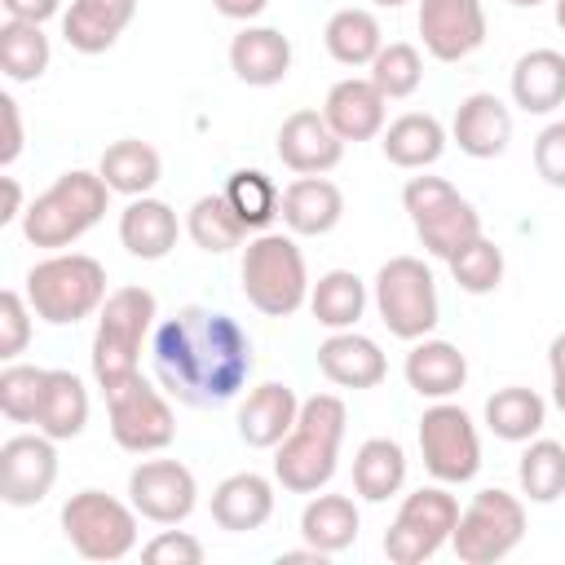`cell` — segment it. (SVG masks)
Here are the masks:
<instances>
[{"instance_id": "1", "label": "cell", "mask_w": 565, "mask_h": 565, "mask_svg": "<svg viewBox=\"0 0 565 565\" xmlns=\"http://www.w3.org/2000/svg\"><path fill=\"white\" fill-rule=\"evenodd\" d=\"M150 358L163 393L194 411L234 402L256 366L252 335L238 327V318L207 305H185L163 318L150 335Z\"/></svg>"}, {"instance_id": "2", "label": "cell", "mask_w": 565, "mask_h": 565, "mask_svg": "<svg viewBox=\"0 0 565 565\" xmlns=\"http://www.w3.org/2000/svg\"><path fill=\"white\" fill-rule=\"evenodd\" d=\"M349 411L335 393H313L300 402V415L291 433L274 446V481L291 494H318L340 468V441H344Z\"/></svg>"}, {"instance_id": "3", "label": "cell", "mask_w": 565, "mask_h": 565, "mask_svg": "<svg viewBox=\"0 0 565 565\" xmlns=\"http://www.w3.org/2000/svg\"><path fill=\"white\" fill-rule=\"evenodd\" d=\"M106 203H110V185L102 181V172L71 168L44 194L31 199V207L22 212V238L31 247L62 252L106 216Z\"/></svg>"}, {"instance_id": "4", "label": "cell", "mask_w": 565, "mask_h": 565, "mask_svg": "<svg viewBox=\"0 0 565 565\" xmlns=\"http://www.w3.org/2000/svg\"><path fill=\"white\" fill-rule=\"evenodd\" d=\"M159 318V300L146 287H115L97 309L93 331V380L102 393L119 388L141 371V344L150 340Z\"/></svg>"}, {"instance_id": "5", "label": "cell", "mask_w": 565, "mask_h": 565, "mask_svg": "<svg viewBox=\"0 0 565 565\" xmlns=\"http://www.w3.org/2000/svg\"><path fill=\"white\" fill-rule=\"evenodd\" d=\"M243 296L252 309H260L265 318H291L300 305H309V269H305V252L296 243V234L287 230H260L247 247H243Z\"/></svg>"}, {"instance_id": "6", "label": "cell", "mask_w": 565, "mask_h": 565, "mask_svg": "<svg viewBox=\"0 0 565 565\" xmlns=\"http://www.w3.org/2000/svg\"><path fill=\"white\" fill-rule=\"evenodd\" d=\"M106 265L84 252H49L26 269V300L49 327H75L106 300Z\"/></svg>"}, {"instance_id": "7", "label": "cell", "mask_w": 565, "mask_h": 565, "mask_svg": "<svg viewBox=\"0 0 565 565\" xmlns=\"http://www.w3.org/2000/svg\"><path fill=\"white\" fill-rule=\"evenodd\" d=\"M375 313L388 327V335L415 344L424 335H433L437 318H441V300H437V278L419 256H388L375 274Z\"/></svg>"}, {"instance_id": "8", "label": "cell", "mask_w": 565, "mask_h": 565, "mask_svg": "<svg viewBox=\"0 0 565 565\" xmlns=\"http://www.w3.org/2000/svg\"><path fill=\"white\" fill-rule=\"evenodd\" d=\"M402 207L428 256L450 260L481 234V212L446 181V177H411L402 185Z\"/></svg>"}, {"instance_id": "9", "label": "cell", "mask_w": 565, "mask_h": 565, "mask_svg": "<svg viewBox=\"0 0 565 565\" xmlns=\"http://www.w3.org/2000/svg\"><path fill=\"white\" fill-rule=\"evenodd\" d=\"M525 539V503L512 490H477L472 503L459 512L450 547L463 565H494L508 561Z\"/></svg>"}, {"instance_id": "10", "label": "cell", "mask_w": 565, "mask_h": 565, "mask_svg": "<svg viewBox=\"0 0 565 565\" xmlns=\"http://www.w3.org/2000/svg\"><path fill=\"white\" fill-rule=\"evenodd\" d=\"M455 525H459V499L441 481L419 486L402 499L393 525L384 530V556L393 565H424L450 543Z\"/></svg>"}, {"instance_id": "11", "label": "cell", "mask_w": 565, "mask_h": 565, "mask_svg": "<svg viewBox=\"0 0 565 565\" xmlns=\"http://www.w3.org/2000/svg\"><path fill=\"white\" fill-rule=\"evenodd\" d=\"M137 508L106 494L79 490L62 503V534L84 561H124L137 547Z\"/></svg>"}, {"instance_id": "12", "label": "cell", "mask_w": 565, "mask_h": 565, "mask_svg": "<svg viewBox=\"0 0 565 565\" xmlns=\"http://www.w3.org/2000/svg\"><path fill=\"white\" fill-rule=\"evenodd\" d=\"M106 415H110L115 446L128 455H159L177 437V415L163 397V384L154 388L141 371L106 393Z\"/></svg>"}, {"instance_id": "13", "label": "cell", "mask_w": 565, "mask_h": 565, "mask_svg": "<svg viewBox=\"0 0 565 565\" xmlns=\"http://www.w3.org/2000/svg\"><path fill=\"white\" fill-rule=\"evenodd\" d=\"M419 459L433 481L441 486H463L481 472V433L463 406L433 402L419 415Z\"/></svg>"}, {"instance_id": "14", "label": "cell", "mask_w": 565, "mask_h": 565, "mask_svg": "<svg viewBox=\"0 0 565 565\" xmlns=\"http://www.w3.org/2000/svg\"><path fill=\"white\" fill-rule=\"evenodd\" d=\"M128 503L154 525H181L199 503V481L181 459H141L128 472Z\"/></svg>"}, {"instance_id": "15", "label": "cell", "mask_w": 565, "mask_h": 565, "mask_svg": "<svg viewBox=\"0 0 565 565\" xmlns=\"http://www.w3.org/2000/svg\"><path fill=\"white\" fill-rule=\"evenodd\" d=\"M57 481V441L49 433H18L0 446V499L9 508H35Z\"/></svg>"}, {"instance_id": "16", "label": "cell", "mask_w": 565, "mask_h": 565, "mask_svg": "<svg viewBox=\"0 0 565 565\" xmlns=\"http://www.w3.org/2000/svg\"><path fill=\"white\" fill-rule=\"evenodd\" d=\"M415 26L424 40V53L437 62H463L486 44L481 0H419Z\"/></svg>"}, {"instance_id": "17", "label": "cell", "mask_w": 565, "mask_h": 565, "mask_svg": "<svg viewBox=\"0 0 565 565\" xmlns=\"http://www.w3.org/2000/svg\"><path fill=\"white\" fill-rule=\"evenodd\" d=\"M274 150H278L282 168H291L296 177H327L344 159V141L335 137V128L327 124L322 110H291L278 124Z\"/></svg>"}, {"instance_id": "18", "label": "cell", "mask_w": 565, "mask_h": 565, "mask_svg": "<svg viewBox=\"0 0 565 565\" xmlns=\"http://www.w3.org/2000/svg\"><path fill=\"white\" fill-rule=\"evenodd\" d=\"M322 115L327 124L335 128L340 141H371L384 132V115H388V97L371 84V75H349V79H335L327 102H322Z\"/></svg>"}, {"instance_id": "19", "label": "cell", "mask_w": 565, "mask_h": 565, "mask_svg": "<svg viewBox=\"0 0 565 565\" xmlns=\"http://www.w3.org/2000/svg\"><path fill=\"white\" fill-rule=\"evenodd\" d=\"M450 141L468 159H499L508 150V141H512V110L494 93H468L455 106Z\"/></svg>"}, {"instance_id": "20", "label": "cell", "mask_w": 565, "mask_h": 565, "mask_svg": "<svg viewBox=\"0 0 565 565\" xmlns=\"http://www.w3.org/2000/svg\"><path fill=\"white\" fill-rule=\"evenodd\" d=\"M318 371L335 388H375L388 375V358L371 335L353 327V331H331L318 344Z\"/></svg>"}, {"instance_id": "21", "label": "cell", "mask_w": 565, "mask_h": 565, "mask_svg": "<svg viewBox=\"0 0 565 565\" xmlns=\"http://www.w3.org/2000/svg\"><path fill=\"white\" fill-rule=\"evenodd\" d=\"M296 415H300L296 388L278 384V380H265V384L247 388V397L238 402V437L252 450H274L291 433Z\"/></svg>"}, {"instance_id": "22", "label": "cell", "mask_w": 565, "mask_h": 565, "mask_svg": "<svg viewBox=\"0 0 565 565\" xmlns=\"http://www.w3.org/2000/svg\"><path fill=\"white\" fill-rule=\"evenodd\" d=\"M230 71L247 88H274L291 75V40L278 26H243L230 40Z\"/></svg>"}, {"instance_id": "23", "label": "cell", "mask_w": 565, "mask_h": 565, "mask_svg": "<svg viewBox=\"0 0 565 565\" xmlns=\"http://www.w3.org/2000/svg\"><path fill=\"white\" fill-rule=\"evenodd\" d=\"M278 216L282 225L296 234V238H318V234H331L344 216V194L335 181L327 177H296L287 190H282V203H278Z\"/></svg>"}, {"instance_id": "24", "label": "cell", "mask_w": 565, "mask_h": 565, "mask_svg": "<svg viewBox=\"0 0 565 565\" xmlns=\"http://www.w3.org/2000/svg\"><path fill=\"white\" fill-rule=\"evenodd\" d=\"M402 375H406V384H411L419 397L446 402V397H455V393L468 384V358L459 353V344L424 335V340L411 344V353H406V362H402Z\"/></svg>"}, {"instance_id": "25", "label": "cell", "mask_w": 565, "mask_h": 565, "mask_svg": "<svg viewBox=\"0 0 565 565\" xmlns=\"http://www.w3.org/2000/svg\"><path fill=\"white\" fill-rule=\"evenodd\" d=\"M137 18V0H71V9L62 13V40L93 57L115 49V40L128 31V22Z\"/></svg>"}, {"instance_id": "26", "label": "cell", "mask_w": 565, "mask_h": 565, "mask_svg": "<svg viewBox=\"0 0 565 565\" xmlns=\"http://www.w3.org/2000/svg\"><path fill=\"white\" fill-rule=\"evenodd\" d=\"M274 516V481L260 472H230L212 490V521L230 534H252Z\"/></svg>"}, {"instance_id": "27", "label": "cell", "mask_w": 565, "mask_h": 565, "mask_svg": "<svg viewBox=\"0 0 565 565\" xmlns=\"http://www.w3.org/2000/svg\"><path fill=\"white\" fill-rule=\"evenodd\" d=\"M446 141H450V137H446L441 119L428 115V110H406V115H397V119L380 132L384 159H388L393 168H406V172L433 168V163L446 154Z\"/></svg>"}, {"instance_id": "28", "label": "cell", "mask_w": 565, "mask_h": 565, "mask_svg": "<svg viewBox=\"0 0 565 565\" xmlns=\"http://www.w3.org/2000/svg\"><path fill=\"white\" fill-rule=\"evenodd\" d=\"M177 212L163 203V199H128V207L119 212V243L128 256L137 260H163L172 247H177Z\"/></svg>"}, {"instance_id": "29", "label": "cell", "mask_w": 565, "mask_h": 565, "mask_svg": "<svg viewBox=\"0 0 565 565\" xmlns=\"http://www.w3.org/2000/svg\"><path fill=\"white\" fill-rule=\"evenodd\" d=\"M512 102L525 115H552L565 102V53L556 49H530L512 66Z\"/></svg>"}, {"instance_id": "30", "label": "cell", "mask_w": 565, "mask_h": 565, "mask_svg": "<svg viewBox=\"0 0 565 565\" xmlns=\"http://www.w3.org/2000/svg\"><path fill=\"white\" fill-rule=\"evenodd\" d=\"M97 172H102V181L110 185V194L141 199V194H150V190L159 185L163 159H159V150H154L150 141H141V137H119V141H110V146L102 150Z\"/></svg>"}, {"instance_id": "31", "label": "cell", "mask_w": 565, "mask_h": 565, "mask_svg": "<svg viewBox=\"0 0 565 565\" xmlns=\"http://www.w3.org/2000/svg\"><path fill=\"white\" fill-rule=\"evenodd\" d=\"M358 530H362V516H358V503L349 494H313L300 512V539L327 556L344 552L358 543Z\"/></svg>"}, {"instance_id": "32", "label": "cell", "mask_w": 565, "mask_h": 565, "mask_svg": "<svg viewBox=\"0 0 565 565\" xmlns=\"http://www.w3.org/2000/svg\"><path fill=\"white\" fill-rule=\"evenodd\" d=\"M406 486V450L393 437H366L353 455V490L366 503H384Z\"/></svg>"}, {"instance_id": "33", "label": "cell", "mask_w": 565, "mask_h": 565, "mask_svg": "<svg viewBox=\"0 0 565 565\" xmlns=\"http://www.w3.org/2000/svg\"><path fill=\"white\" fill-rule=\"evenodd\" d=\"M84 424H88V388H84V380L75 371H49L35 428L49 433L53 441H71V437L84 433Z\"/></svg>"}, {"instance_id": "34", "label": "cell", "mask_w": 565, "mask_h": 565, "mask_svg": "<svg viewBox=\"0 0 565 565\" xmlns=\"http://www.w3.org/2000/svg\"><path fill=\"white\" fill-rule=\"evenodd\" d=\"M309 313L327 331H353L366 313V282L353 269H327L309 287Z\"/></svg>"}, {"instance_id": "35", "label": "cell", "mask_w": 565, "mask_h": 565, "mask_svg": "<svg viewBox=\"0 0 565 565\" xmlns=\"http://www.w3.org/2000/svg\"><path fill=\"white\" fill-rule=\"evenodd\" d=\"M543 424H547V402L525 384H508L486 397V428L499 441H530L543 433Z\"/></svg>"}, {"instance_id": "36", "label": "cell", "mask_w": 565, "mask_h": 565, "mask_svg": "<svg viewBox=\"0 0 565 565\" xmlns=\"http://www.w3.org/2000/svg\"><path fill=\"white\" fill-rule=\"evenodd\" d=\"M322 44L340 66H371L375 53L384 49V31L371 9H335L322 26Z\"/></svg>"}, {"instance_id": "37", "label": "cell", "mask_w": 565, "mask_h": 565, "mask_svg": "<svg viewBox=\"0 0 565 565\" xmlns=\"http://www.w3.org/2000/svg\"><path fill=\"white\" fill-rule=\"evenodd\" d=\"M185 234L194 238L199 252H207V256H225V252L243 247L247 225L238 221V212L230 207V199L216 190V194H203V199L190 203V212H185Z\"/></svg>"}, {"instance_id": "38", "label": "cell", "mask_w": 565, "mask_h": 565, "mask_svg": "<svg viewBox=\"0 0 565 565\" xmlns=\"http://www.w3.org/2000/svg\"><path fill=\"white\" fill-rule=\"evenodd\" d=\"M49 35L40 22H18L9 18L0 26V71L13 79V84H35L44 71H49Z\"/></svg>"}, {"instance_id": "39", "label": "cell", "mask_w": 565, "mask_h": 565, "mask_svg": "<svg viewBox=\"0 0 565 565\" xmlns=\"http://www.w3.org/2000/svg\"><path fill=\"white\" fill-rule=\"evenodd\" d=\"M516 481L530 503H556L565 494V446L552 437H530L516 463Z\"/></svg>"}, {"instance_id": "40", "label": "cell", "mask_w": 565, "mask_h": 565, "mask_svg": "<svg viewBox=\"0 0 565 565\" xmlns=\"http://www.w3.org/2000/svg\"><path fill=\"white\" fill-rule=\"evenodd\" d=\"M225 199H230V207L238 212V221L247 225V230H269V221L278 216V203H282V194H278V185L260 172V168H238V172H230V181H225V190H221Z\"/></svg>"}, {"instance_id": "41", "label": "cell", "mask_w": 565, "mask_h": 565, "mask_svg": "<svg viewBox=\"0 0 565 565\" xmlns=\"http://www.w3.org/2000/svg\"><path fill=\"white\" fill-rule=\"evenodd\" d=\"M446 265H450V278L459 282V291H468V296H490L503 282V247L486 234H477L468 247H459Z\"/></svg>"}, {"instance_id": "42", "label": "cell", "mask_w": 565, "mask_h": 565, "mask_svg": "<svg viewBox=\"0 0 565 565\" xmlns=\"http://www.w3.org/2000/svg\"><path fill=\"white\" fill-rule=\"evenodd\" d=\"M366 71H371V84H375L388 102H402V97H411V93L424 84V57H419V49L406 44V40L384 44Z\"/></svg>"}, {"instance_id": "43", "label": "cell", "mask_w": 565, "mask_h": 565, "mask_svg": "<svg viewBox=\"0 0 565 565\" xmlns=\"http://www.w3.org/2000/svg\"><path fill=\"white\" fill-rule=\"evenodd\" d=\"M44 380H49L44 366L9 362V366L0 371V411H4V419H13V424H35L40 397H44Z\"/></svg>"}, {"instance_id": "44", "label": "cell", "mask_w": 565, "mask_h": 565, "mask_svg": "<svg viewBox=\"0 0 565 565\" xmlns=\"http://www.w3.org/2000/svg\"><path fill=\"white\" fill-rule=\"evenodd\" d=\"M31 300L26 291H0V358L4 362H18V353L26 349L31 340Z\"/></svg>"}, {"instance_id": "45", "label": "cell", "mask_w": 565, "mask_h": 565, "mask_svg": "<svg viewBox=\"0 0 565 565\" xmlns=\"http://www.w3.org/2000/svg\"><path fill=\"white\" fill-rule=\"evenodd\" d=\"M141 561H150V565H203V543L185 530H159L141 547Z\"/></svg>"}, {"instance_id": "46", "label": "cell", "mask_w": 565, "mask_h": 565, "mask_svg": "<svg viewBox=\"0 0 565 565\" xmlns=\"http://www.w3.org/2000/svg\"><path fill=\"white\" fill-rule=\"evenodd\" d=\"M534 172H539L552 190H565V119H552V124L534 137Z\"/></svg>"}, {"instance_id": "47", "label": "cell", "mask_w": 565, "mask_h": 565, "mask_svg": "<svg viewBox=\"0 0 565 565\" xmlns=\"http://www.w3.org/2000/svg\"><path fill=\"white\" fill-rule=\"evenodd\" d=\"M0 119H4V141H0V163L9 168L18 154H22V115H18V102L9 93H0Z\"/></svg>"}, {"instance_id": "48", "label": "cell", "mask_w": 565, "mask_h": 565, "mask_svg": "<svg viewBox=\"0 0 565 565\" xmlns=\"http://www.w3.org/2000/svg\"><path fill=\"white\" fill-rule=\"evenodd\" d=\"M0 9L9 13V18H18V22H49L57 9H62V0H0Z\"/></svg>"}, {"instance_id": "49", "label": "cell", "mask_w": 565, "mask_h": 565, "mask_svg": "<svg viewBox=\"0 0 565 565\" xmlns=\"http://www.w3.org/2000/svg\"><path fill=\"white\" fill-rule=\"evenodd\" d=\"M547 371H552V402L565 415V331L547 344Z\"/></svg>"}, {"instance_id": "50", "label": "cell", "mask_w": 565, "mask_h": 565, "mask_svg": "<svg viewBox=\"0 0 565 565\" xmlns=\"http://www.w3.org/2000/svg\"><path fill=\"white\" fill-rule=\"evenodd\" d=\"M221 18H234V22H252L269 9V0H212Z\"/></svg>"}, {"instance_id": "51", "label": "cell", "mask_w": 565, "mask_h": 565, "mask_svg": "<svg viewBox=\"0 0 565 565\" xmlns=\"http://www.w3.org/2000/svg\"><path fill=\"white\" fill-rule=\"evenodd\" d=\"M0 185H4V207H0V225H9V221H22V185H18V177H0Z\"/></svg>"}, {"instance_id": "52", "label": "cell", "mask_w": 565, "mask_h": 565, "mask_svg": "<svg viewBox=\"0 0 565 565\" xmlns=\"http://www.w3.org/2000/svg\"><path fill=\"white\" fill-rule=\"evenodd\" d=\"M552 13H556V26L565 31V0H552Z\"/></svg>"}, {"instance_id": "53", "label": "cell", "mask_w": 565, "mask_h": 565, "mask_svg": "<svg viewBox=\"0 0 565 565\" xmlns=\"http://www.w3.org/2000/svg\"><path fill=\"white\" fill-rule=\"evenodd\" d=\"M371 4H380V9H402L406 0H371Z\"/></svg>"}, {"instance_id": "54", "label": "cell", "mask_w": 565, "mask_h": 565, "mask_svg": "<svg viewBox=\"0 0 565 565\" xmlns=\"http://www.w3.org/2000/svg\"><path fill=\"white\" fill-rule=\"evenodd\" d=\"M508 4H516V9H534V4H543V0H508Z\"/></svg>"}]
</instances>
